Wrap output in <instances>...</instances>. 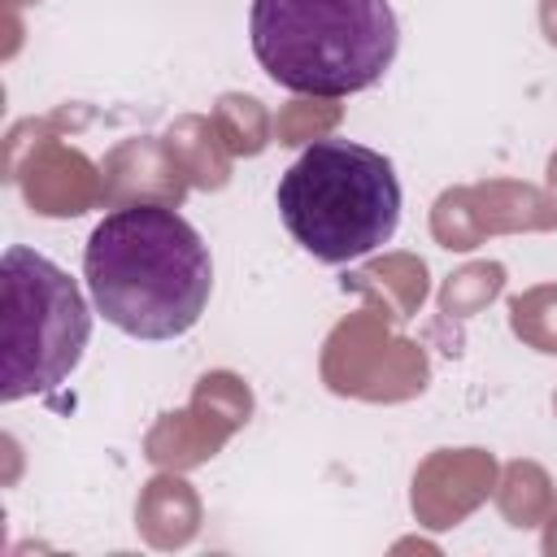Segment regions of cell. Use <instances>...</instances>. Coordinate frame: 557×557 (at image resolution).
I'll list each match as a JSON object with an SVG mask.
<instances>
[{
  "mask_svg": "<svg viewBox=\"0 0 557 557\" xmlns=\"http://www.w3.org/2000/svg\"><path fill=\"white\" fill-rule=\"evenodd\" d=\"M83 274L104 322L135 339L187 335L213 292L200 231L174 205H122L83 248Z\"/></svg>",
  "mask_w": 557,
  "mask_h": 557,
  "instance_id": "cell-1",
  "label": "cell"
},
{
  "mask_svg": "<svg viewBox=\"0 0 557 557\" xmlns=\"http://www.w3.org/2000/svg\"><path fill=\"white\" fill-rule=\"evenodd\" d=\"M248 35L278 87L318 100L374 87L400 44L387 0H252Z\"/></svg>",
  "mask_w": 557,
  "mask_h": 557,
  "instance_id": "cell-2",
  "label": "cell"
},
{
  "mask_svg": "<svg viewBox=\"0 0 557 557\" xmlns=\"http://www.w3.org/2000/svg\"><path fill=\"white\" fill-rule=\"evenodd\" d=\"M274 200L292 239L326 265L383 248L400 226L392 161L352 139H313L278 178Z\"/></svg>",
  "mask_w": 557,
  "mask_h": 557,
  "instance_id": "cell-3",
  "label": "cell"
},
{
  "mask_svg": "<svg viewBox=\"0 0 557 557\" xmlns=\"http://www.w3.org/2000/svg\"><path fill=\"white\" fill-rule=\"evenodd\" d=\"M4 292V379L0 396H44L83 361L91 313L78 283L35 248L13 244L0 261Z\"/></svg>",
  "mask_w": 557,
  "mask_h": 557,
  "instance_id": "cell-4",
  "label": "cell"
},
{
  "mask_svg": "<svg viewBox=\"0 0 557 557\" xmlns=\"http://www.w3.org/2000/svg\"><path fill=\"white\" fill-rule=\"evenodd\" d=\"M322 379L331 392L366 400H405L426 387V357L409 339H392L379 309H361L339 322L322 352Z\"/></svg>",
  "mask_w": 557,
  "mask_h": 557,
  "instance_id": "cell-5",
  "label": "cell"
},
{
  "mask_svg": "<svg viewBox=\"0 0 557 557\" xmlns=\"http://www.w3.org/2000/svg\"><path fill=\"white\" fill-rule=\"evenodd\" d=\"M52 122H35V144L30 152L9 170V178L22 183V196L35 213L44 218H74L100 205V170L78 152L65 148L57 135H48Z\"/></svg>",
  "mask_w": 557,
  "mask_h": 557,
  "instance_id": "cell-6",
  "label": "cell"
},
{
  "mask_svg": "<svg viewBox=\"0 0 557 557\" xmlns=\"http://www.w3.org/2000/svg\"><path fill=\"white\" fill-rule=\"evenodd\" d=\"M100 200L109 209H122V205H183L187 196V174L178 170L165 135H139V139H122L104 165H100Z\"/></svg>",
  "mask_w": 557,
  "mask_h": 557,
  "instance_id": "cell-7",
  "label": "cell"
},
{
  "mask_svg": "<svg viewBox=\"0 0 557 557\" xmlns=\"http://www.w3.org/2000/svg\"><path fill=\"white\" fill-rule=\"evenodd\" d=\"M496 461L483 448H440L413 479V509L431 527L457 522L466 509H474L492 487Z\"/></svg>",
  "mask_w": 557,
  "mask_h": 557,
  "instance_id": "cell-8",
  "label": "cell"
},
{
  "mask_svg": "<svg viewBox=\"0 0 557 557\" xmlns=\"http://www.w3.org/2000/svg\"><path fill=\"white\" fill-rule=\"evenodd\" d=\"M474 213L483 235H500V231H553L557 226V200L544 196L531 183H513V178H492V183H474L470 187Z\"/></svg>",
  "mask_w": 557,
  "mask_h": 557,
  "instance_id": "cell-9",
  "label": "cell"
},
{
  "mask_svg": "<svg viewBox=\"0 0 557 557\" xmlns=\"http://www.w3.org/2000/svg\"><path fill=\"white\" fill-rule=\"evenodd\" d=\"M235 431L226 422H218L209 409H200L196 400L178 413H161V422L148 435V457L157 466H196L205 457H213Z\"/></svg>",
  "mask_w": 557,
  "mask_h": 557,
  "instance_id": "cell-10",
  "label": "cell"
},
{
  "mask_svg": "<svg viewBox=\"0 0 557 557\" xmlns=\"http://www.w3.org/2000/svg\"><path fill=\"white\" fill-rule=\"evenodd\" d=\"M165 144L178 161V170L187 174L191 187L200 191H218L231 183V152L213 126V117H200V113H187L178 117L170 131H165Z\"/></svg>",
  "mask_w": 557,
  "mask_h": 557,
  "instance_id": "cell-11",
  "label": "cell"
},
{
  "mask_svg": "<svg viewBox=\"0 0 557 557\" xmlns=\"http://www.w3.org/2000/svg\"><path fill=\"white\" fill-rule=\"evenodd\" d=\"M348 287L370 292L379 313L413 318L418 305L426 300V265L418 257H409V252H392V257H379L366 270L348 274Z\"/></svg>",
  "mask_w": 557,
  "mask_h": 557,
  "instance_id": "cell-12",
  "label": "cell"
},
{
  "mask_svg": "<svg viewBox=\"0 0 557 557\" xmlns=\"http://www.w3.org/2000/svg\"><path fill=\"white\" fill-rule=\"evenodd\" d=\"M213 126H218V135H222V144H226L231 157H257V152H265L270 131H274L265 104L257 96H244V91L218 96Z\"/></svg>",
  "mask_w": 557,
  "mask_h": 557,
  "instance_id": "cell-13",
  "label": "cell"
},
{
  "mask_svg": "<svg viewBox=\"0 0 557 557\" xmlns=\"http://www.w3.org/2000/svg\"><path fill=\"white\" fill-rule=\"evenodd\" d=\"M505 287V265L500 261H474L461 265L457 274H448V283L440 287V313L444 318H474L483 305H492Z\"/></svg>",
  "mask_w": 557,
  "mask_h": 557,
  "instance_id": "cell-14",
  "label": "cell"
},
{
  "mask_svg": "<svg viewBox=\"0 0 557 557\" xmlns=\"http://www.w3.org/2000/svg\"><path fill=\"white\" fill-rule=\"evenodd\" d=\"M553 492H548V474L535 461H513L505 466V483H500V513L513 527H531L548 513Z\"/></svg>",
  "mask_w": 557,
  "mask_h": 557,
  "instance_id": "cell-15",
  "label": "cell"
},
{
  "mask_svg": "<svg viewBox=\"0 0 557 557\" xmlns=\"http://www.w3.org/2000/svg\"><path fill=\"white\" fill-rule=\"evenodd\" d=\"M509 326L535 352H557V283L531 287L509 300Z\"/></svg>",
  "mask_w": 557,
  "mask_h": 557,
  "instance_id": "cell-16",
  "label": "cell"
},
{
  "mask_svg": "<svg viewBox=\"0 0 557 557\" xmlns=\"http://www.w3.org/2000/svg\"><path fill=\"white\" fill-rule=\"evenodd\" d=\"M431 235H435L444 248H453V252H470V248H479V244L487 239L483 226H479L470 187H448V191L435 200V209H431Z\"/></svg>",
  "mask_w": 557,
  "mask_h": 557,
  "instance_id": "cell-17",
  "label": "cell"
},
{
  "mask_svg": "<svg viewBox=\"0 0 557 557\" xmlns=\"http://www.w3.org/2000/svg\"><path fill=\"white\" fill-rule=\"evenodd\" d=\"M191 400H196L200 409H209L218 422H226L231 431H239V426L248 422V413H252V392H248V383H244L239 374H231V370L205 374V379L196 383Z\"/></svg>",
  "mask_w": 557,
  "mask_h": 557,
  "instance_id": "cell-18",
  "label": "cell"
},
{
  "mask_svg": "<svg viewBox=\"0 0 557 557\" xmlns=\"http://www.w3.org/2000/svg\"><path fill=\"white\" fill-rule=\"evenodd\" d=\"M196 518H200V505H196L191 487L183 479H174V474L152 479L144 487V496H139V522L144 527H152V522H183V527L196 531Z\"/></svg>",
  "mask_w": 557,
  "mask_h": 557,
  "instance_id": "cell-19",
  "label": "cell"
},
{
  "mask_svg": "<svg viewBox=\"0 0 557 557\" xmlns=\"http://www.w3.org/2000/svg\"><path fill=\"white\" fill-rule=\"evenodd\" d=\"M335 122H339V109H335V104H313V96H305V100H292V104L278 113L274 131H278V144H313V139H322Z\"/></svg>",
  "mask_w": 557,
  "mask_h": 557,
  "instance_id": "cell-20",
  "label": "cell"
},
{
  "mask_svg": "<svg viewBox=\"0 0 557 557\" xmlns=\"http://www.w3.org/2000/svg\"><path fill=\"white\" fill-rule=\"evenodd\" d=\"M540 26H544V39L557 48V0H540Z\"/></svg>",
  "mask_w": 557,
  "mask_h": 557,
  "instance_id": "cell-21",
  "label": "cell"
},
{
  "mask_svg": "<svg viewBox=\"0 0 557 557\" xmlns=\"http://www.w3.org/2000/svg\"><path fill=\"white\" fill-rule=\"evenodd\" d=\"M548 187H553V196H557V152L548 157Z\"/></svg>",
  "mask_w": 557,
  "mask_h": 557,
  "instance_id": "cell-22",
  "label": "cell"
},
{
  "mask_svg": "<svg viewBox=\"0 0 557 557\" xmlns=\"http://www.w3.org/2000/svg\"><path fill=\"white\" fill-rule=\"evenodd\" d=\"M553 409H557V396H553Z\"/></svg>",
  "mask_w": 557,
  "mask_h": 557,
  "instance_id": "cell-23",
  "label": "cell"
}]
</instances>
